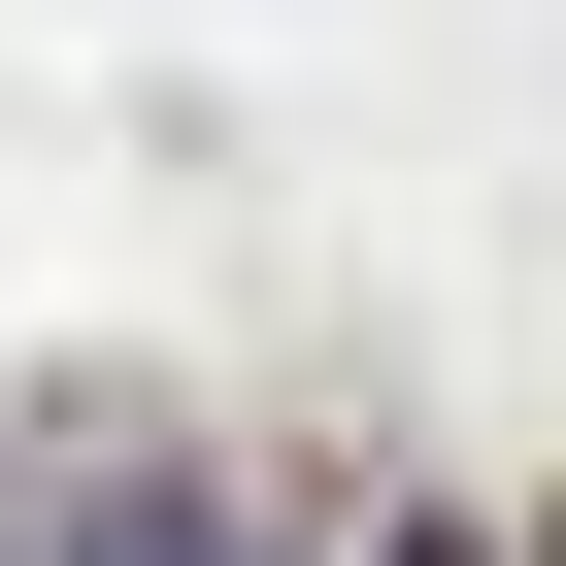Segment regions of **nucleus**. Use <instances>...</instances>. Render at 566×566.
I'll use <instances>...</instances> for the list:
<instances>
[{"label":"nucleus","instance_id":"f03ea898","mask_svg":"<svg viewBox=\"0 0 566 566\" xmlns=\"http://www.w3.org/2000/svg\"><path fill=\"white\" fill-rule=\"evenodd\" d=\"M400 566H500V533H400Z\"/></svg>","mask_w":566,"mask_h":566},{"label":"nucleus","instance_id":"f257e3e1","mask_svg":"<svg viewBox=\"0 0 566 566\" xmlns=\"http://www.w3.org/2000/svg\"><path fill=\"white\" fill-rule=\"evenodd\" d=\"M101 566H200V533H101Z\"/></svg>","mask_w":566,"mask_h":566}]
</instances>
